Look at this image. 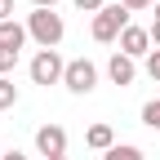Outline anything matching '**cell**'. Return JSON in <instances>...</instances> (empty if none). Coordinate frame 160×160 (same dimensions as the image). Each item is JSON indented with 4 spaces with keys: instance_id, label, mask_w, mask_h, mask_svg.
I'll use <instances>...</instances> for the list:
<instances>
[{
    "instance_id": "2",
    "label": "cell",
    "mask_w": 160,
    "mask_h": 160,
    "mask_svg": "<svg viewBox=\"0 0 160 160\" xmlns=\"http://www.w3.org/2000/svg\"><path fill=\"white\" fill-rule=\"evenodd\" d=\"M125 27H129V9H125V5H107L102 13H93V40H98V45L120 40Z\"/></svg>"
},
{
    "instance_id": "7",
    "label": "cell",
    "mask_w": 160,
    "mask_h": 160,
    "mask_svg": "<svg viewBox=\"0 0 160 160\" xmlns=\"http://www.w3.org/2000/svg\"><path fill=\"white\" fill-rule=\"evenodd\" d=\"M107 76L116 80V85H133L138 67H133V58H129V53H111V62H107Z\"/></svg>"
},
{
    "instance_id": "11",
    "label": "cell",
    "mask_w": 160,
    "mask_h": 160,
    "mask_svg": "<svg viewBox=\"0 0 160 160\" xmlns=\"http://www.w3.org/2000/svg\"><path fill=\"white\" fill-rule=\"evenodd\" d=\"M102 160H147V156L138 151V147H120V142H116V147H111V151H107Z\"/></svg>"
},
{
    "instance_id": "21",
    "label": "cell",
    "mask_w": 160,
    "mask_h": 160,
    "mask_svg": "<svg viewBox=\"0 0 160 160\" xmlns=\"http://www.w3.org/2000/svg\"><path fill=\"white\" fill-rule=\"evenodd\" d=\"M156 22H160V5H156Z\"/></svg>"
},
{
    "instance_id": "1",
    "label": "cell",
    "mask_w": 160,
    "mask_h": 160,
    "mask_svg": "<svg viewBox=\"0 0 160 160\" xmlns=\"http://www.w3.org/2000/svg\"><path fill=\"white\" fill-rule=\"evenodd\" d=\"M62 18H58L53 9H36L31 18H27V36L36 40L40 49H58V40H62Z\"/></svg>"
},
{
    "instance_id": "8",
    "label": "cell",
    "mask_w": 160,
    "mask_h": 160,
    "mask_svg": "<svg viewBox=\"0 0 160 160\" xmlns=\"http://www.w3.org/2000/svg\"><path fill=\"white\" fill-rule=\"evenodd\" d=\"M85 142H89L93 151L107 156V151L116 147V133H111V125H89V129H85Z\"/></svg>"
},
{
    "instance_id": "18",
    "label": "cell",
    "mask_w": 160,
    "mask_h": 160,
    "mask_svg": "<svg viewBox=\"0 0 160 160\" xmlns=\"http://www.w3.org/2000/svg\"><path fill=\"white\" fill-rule=\"evenodd\" d=\"M151 40H156V49H160V22H151Z\"/></svg>"
},
{
    "instance_id": "9",
    "label": "cell",
    "mask_w": 160,
    "mask_h": 160,
    "mask_svg": "<svg viewBox=\"0 0 160 160\" xmlns=\"http://www.w3.org/2000/svg\"><path fill=\"white\" fill-rule=\"evenodd\" d=\"M0 45L18 53V49L27 45V27H22V22H13V18H9V22H0Z\"/></svg>"
},
{
    "instance_id": "5",
    "label": "cell",
    "mask_w": 160,
    "mask_h": 160,
    "mask_svg": "<svg viewBox=\"0 0 160 160\" xmlns=\"http://www.w3.org/2000/svg\"><path fill=\"white\" fill-rule=\"evenodd\" d=\"M36 147H40L45 160H62L67 156V133L58 125H45V129H36Z\"/></svg>"
},
{
    "instance_id": "3",
    "label": "cell",
    "mask_w": 160,
    "mask_h": 160,
    "mask_svg": "<svg viewBox=\"0 0 160 160\" xmlns=\"http://www.w3.org/2000/svg\"><path fill=\"white\" fill-rule=\"evenodd\" d=\"M62 76H67V62L58 58V49H40L31 58V80L36 85H58Z\"/></svg>"
},
{
    "instance_id": "13",
    "label": "cell",
    "mask_w": 160,
    "mask_h": 160,
    "mask_svg": "<svg viewBox=\"0 0 160 160\" xmlns=\"http://www.w3.org/2000/svg\"><path fill=\"white\" fill-rule=\"evenodd\" d=\"M13 67H18V53H13V49H5V45H0V76H9Z\"/></svg>"
},
{
    "instance_id": "12",
    "label": "cell",
    "mask_w": 160,
    "mask_h": 160,
    "mask_svg": "<svg viewBox=\"0 0 160 160\" xmlns=\"http://www.w3.org/2000/svg\"><path fill=\"white\" fill-rule=\"evenodd\" d=\"M142 125L147 129H160V102H147L142 107Z\"/></svg>"
},
{
    "instance_id": "17",
    "label": "cell",
    "mask_w": 160,
    "mask_h": 160,
    "mask_svg": "<svg viewBox=\"0 0 160 160\" xmlns=\"http://www.w3.org/2000/svg\"><path fill=\"white\" fill-rule=\"evenodd\" d=\"M13 18V0H0V22H9Z\"/></svg>"
},
{
    "instance_id": "22",
    "label": "cell",
    "mask_w": 160,
    "mask_h": 160,
    "mask_svg": "<svg viewBox=\"0 0 160 160\" xmlns=\"http://www.w3.org/2000/svg\"><path fill=\"white\" fill-rule=\"evenodd\" d=\"M62 160H67V156H62Z\"/></svg>"
},
{
    "instance_id": "19",
    "label": "cell",
    "mask_w": 160,
    "mask_h": 160,
    "mask_svg": "<svg viewBox=\"0 0 160 160\" xmlns=\"http://www.w3.org/2000/svg\"><path fill=\"white\" fill-rule=\"evenodd\" d=\"M58 5V0H36V9H53Z\"/></svg>"
},
{
    "instance_id": "14",
    "label": "cell",
    "mask_w": 160,
    "mask_h": 160,
    "mask_svg": "<svg viewBox=\"0 0 160 160\" xmlns=\"http://www.w3.org/2000/svg\"><path fill=\"white\" fill-rule=\"evenodd\" d=\"M147 76H151V80H160V49H151V53H147Z\"/></svg>"
},
{
    "instance_id": "10",
    "label": "cell",
    "mask_w": 160,
    "mask_h": 160,
    "mask_svg": "<svg viewBox=\"0 0 160 160\" xmlns=\"http://www.w3.org/2000/svg\"><path fill=\"white\" fill-rule=\"evenodd\" d=\"M13 102H18V89H13V80H9V76H0V111H9Z\"/></svg>"
},
{
    "instance_id": "15",
    "label": "cell",
    "mask_w": 160,
    "mask_h": 160,
    "mask_svg": "<svg viewBox=\"0 0 160 160\" xmlns=\"http://www.w3.org/2000/svg\"><path fill=\"white\" fill-rule=\"evenodd\" d=\"M71 5H76V9H89V13H102V9H107L102 0H71Z\"/></svg>"
},
{
    "instance_id": "6",
    "label": "cell",
    "mask_w": 160,
    "mask_h": 160,
    "mask_svg": "<svg viewBox=\"0 0 160 160\" xmlns=\"http://www.w3.org/2000/svg\"><path fill=\"white\" fill-rule=\"evenodd\" d=\"M120 53H129V58H142V53H151V31L129 22L125 31H120Z\"/></svg>"
},
{
    "instance_id": "16",
    "label": "cell",
    "mask_w": 160,
    "mask_h": 160,
    "mask_svg": "<svg viewBox=\"0 0 160 160\" xmlns=\"http://www.w3.org/2000/svg\"><path fill=\"white\" fill-rule=\"evenodd\" d=\"M120 5H125V9H156L160 0H120Z\"/></svg>"
},
{
    "instance_id": "4",
    "label": "cell",
    "mask_w": 160,
    "mask_h": 160,
    "mask_svg": "<svg viewBox=\"0 0 160 160\" xmlns=\"http://www.w3.org/2000/svg\"><path fill=\"white\" fill-rule=\"evenodd\" d=\"M62 85L71 93H89L98 85V67L89 62V58H76V62H67V76H62Z\"/></svg>"
},
{
    "instance_id": "20",
    "label": "cell",
    "mask_w": 160,
    "mask_h": 160,
    "mask_svg": "<svg viewBox=\"0 0 160 160\" xmlns=\"http://www.w3.org/2000/svg\"><path fill=\"white\" fill-rule=\"evenodd\" d=\"M0 160H27V156L22 151H9V156H0Z\"/></svg>"
}]
</instances>
